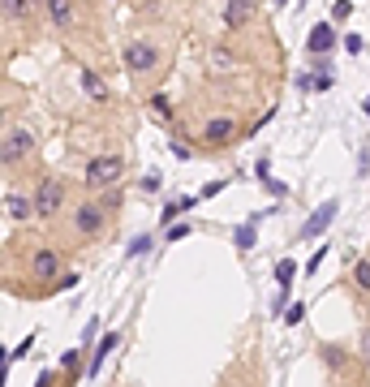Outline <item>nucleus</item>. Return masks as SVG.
I'll return each mask as SVG.
<instances>
[{
	"instance_id": "obj_1",
	"label": "nucleus",
	"mask_w": 370,
	"mask_h": 387,
	"mask_svg": "<svg viewBox=\"0 0 370 387\" xmlns=\"http://www.w3.org/2000/svg\"><path fill=\"white\" fill-rule=\"evenodd\" d=\"M108 224H112V211L100 202V198H78L65 211V241L73 245V250H82V245H95V241H104L108 237Z\"/></svg>"
},
{
	"instance_id": "obj_2",
	"label": "nucleus",
	"mask_w": 370,
	"mask_h": 387,
	"mask_svg": "<svg viewBox=\"0 0 370 387\" xmlns=\"http://www.w3.org/2000/svg\"><path fill=\"white\" fill-rule=\"evenodd\" d=\"M35 151H39L35 129H31L26 121H13V116H9L5 129H0V164L13 172V168H22V164H31Z\"/></svg>"
},
{
	"instance_id": "obj_3",
	"label": "nucleus",
	"mask_w": 370,
	"mask_h": 387,
	"mask_svg": "<svg viewBox=\"0 0 370 387\" xmlns=\"http://www.w3.org/2000/svg\"><path fill=\"white\" fill-rule=\"evenodd\" d=\"M65 254L56 245H35L26 254V275H31V293H56L65 280Z\"/></svg>"
},
{
	"instance_id": "obj_4",
	"label": "nucleus",
	"mask_w": 370,
	"mask_h": 387,
	"mask_svg": "<svg viewBox=\"0 0 370 387\" xmlns=\"http://www.w3.org/2000/svg\"><path fill=\"white\" fill-rule=\"evenodd\" d=\"M69 206H73L69 185H65L56 172H43V176L35 181V211H39V220H43V224H56Z\"/></svg>"
},
{
	"instance_id": "obj_5",
	"label": "nucleus",
	"mask_w": 370,
	"mask_h": 387,
	"mask_svg": "<svg viewBox=\"0 0 370 387\" xmlns=\"http://www.w3.org/2000/svg\"><path fill=\"white\" fill-rule=\"evenodd\" d=\"M121 65H125L138 82H146V77L160 73L164 52H160V43H151V39H130V43H121Z\"/></svg>"
},
{
	"instance_id": "obj_6",
	"label": "nucleus",
	"mask_w": 370,
	"mask_h": 387,
	"mask_svg": "<svg viewBox=\"0 0 370 387\" xmlns=\"http://www.w3.org/2000/svg\"><path fill=\"white\" fill-rule=\"evenodd\" d=\"M125 168H130V160H125L121 151H104V155H95V160H86V168H82V185H86V190L121 185Z\"/></svg>"
},
{
	"instance_id": "obj_7",
	"label": "nucleus",
	"mask_w": 370,
	"mask_h": 387,
	"mask_svg": "<svg viewBox=\"0 0 370 387\" xmlns=\"http://www.w3.org/2000/svg\"><path fill=\"white\" fill-rule=\"evenodd\" d=\"M237 138H241V129H237V116H233V112L207 116V121H203V134H199V142H203L207 151H224V146H233Z\"/></svg>"
},
{
	"instance_id": "obj_8",
	"label": "nucleus",
	"mask_w": 370,
	"mask_h": 387,
	"mask_svg": "<svg viewBox=\"0 0 370 387\" xmlns=\"http://www.w3.org/2000/svg\"><path fill=\"white\" fill-rule=\"evenodd\" d=\"M5 215H9V224H17V228H26L31 220H39V211H35V190L9 185V190H5Z\"/></svg>"
},
{
	"instance_id": "obj_9",
	"label": "nucleus",
	"mask_w": 370,
	"mask_h": 387,
	"mask_svg": "<svg viewBox=\"0 0 370 387\" xmlns=\"http://www.w3.org/2000/svg\"><path fill=\"white\" fill-rule=\"evenodd\" d=\"M43 17L56 35H69L78 26V0H43Z\"/></svg>"
},
{
	"instance_id": "obj_10",
	"label": "nucleus",
	"mask_w": 370,
	"mask_h": 387,
	"mask_svg": "<svg viewBox=\"0 0 370 387\" xmlns=\"http://www.w3.org/2000/svg\"><path fill=\"white\" fill-rule=\"evenodd\" d=\"M259 13V0H224V31H245Z\"/></svg>"
},
{
	"instance_id": "obj_11",
	"label": "nucleus",
	"mask_w": 370,
	"mask_h": 387,
	"mask_svg": "<svg viewBox=\"0 0 370 387\" xmlns=\"http://www.w3.org/2000/svg\"><path fill=\"white\" fill-rule=\"evenodd\" d=\"M336 211H340V202H336V198H327L323 206H314V211H310V220L302 224V237H306V241L323 237V232H327V224L336 220Z\"/></svg>"
},
{
	"instance_id": "obj_12",
	"label": "nucleus",
	"mask_w": 370,
	"mask_h": 387,
	"mask_svg": "<svg viewBox=\"0 0 370 387\" xmlns=\"http://www.w3.org/2000/svg\"><path fill=\"white\" fill-rule=\"evenodd\" d=\"M349 289L357 293V301H370V254L353 258V267H349Z\"/></svg>"
},
{
	"instance_id": "obj_13",
	"label": "nucleus",
	"mask_w": 370,
	"mask_h": 387,
	"mask_svg": "<svg viewBox=\"0 0 370 387\" xmlns=\"http://www.w3.org/2000/svg\"><path fill=\"white\" fill-rule=\"evenodd\" d=\"M78 77H82V91H86V99H91V103H112L108 82H104V77L95 73V69H86V65H82V73H78Z\"/></svg>"
},
{
	"instance_id": "obj_14",
	"label": "nucleus",
	"mask_w": 370,
	"mask_h": 387,
	"mask_svg": "<svg viewBox=\"0 0 370 387\" xmlns=\"http://www.w3.org/2000/svg\"><path fill=\"white\" fill-rule=\"evenodd\" d=\"M116 344H121V331H108V335H104V340H100V344H95V353H91V361H86V374H91V379H95V374H100V370H104V361H108V353H112Z\"/></svg>"
},
{
	"instance_id": "obj_15",
	"label": "nucleus",
	"mask_w": 370,
	"mask_h": 387,
	"mask_svg": "<svg viewBox=\"0 0 370 387\" xmlns=\"http://www.w3.org/2000/svg\"><path fill=\"white\" fill-rule=\"evenodd\" d=\"M332 43H336V31H332V22H318L314 31H310V39H306L310 56H323V52H332Z\"/></svg>"
},
{
	"instance_id": "obj_16",
	"label": "nucleus",
	"mask_w": 370,
	"mask_h": 387,
	"mask_svg": "<svg viewBox=\"0 0 370 387\" xmlns=\"http://www.w3.org/2000/svg\"><path fill=\"white\" fill-rule=\"evenodd\" d=\"M0 5H5V26H17V22H31L35 0H0Z\"/></svg>"
},
{
	"instance_id": "obj_17",
	"label": "nucleus",
	"mask_w": 370,
	"mask_h": 387,
	"mask_svg": "<svg viewBox=\"0 0 370 387\" xmlns=\"http://www.w3.org/2000/svg\"><path fill=\"white\" fill-rule=\"evenodd\" d=\"M318 357H323L332 370H344V366H349V353H344L340 344H318Z\"/></svg>"
},
{
	"instance_id": "obj_18",
	"label": "nucleus",
	"mask_w": 370,
	"mask_h": 387,
	"mask_svg": "<svg viewBox=\"0 0 370 387\" xmlns=\"http://www.w3.org/2000/svg\"><path fill=\"white\" fill-rule=\"evenodd\" d=\"M95 198H100V202L108 206V211L116 215V211H121V202H125V190H121V185H108V190H100Z\"/></svg>"
},
{
	"instance_id": "obj_19",
	"label": "nucleus",
	"mask_w": 370,
	"mask_h": 387,
	"mask_svg": "<svg viewBox=\"0 0 370 387\" xmlns=\"http://www.w3.org/2000/svg\"><path fill=\"white\" fill-rule=\"evenodd\" d=\"M146 108H151L155 116H168V112H172V108H168V95H160V91L146 95Z\"/></svg>"
},
{
	"instance_id": "obj_20",
	"label": "nucleus",
	"mask_w": 370,
	"mask_h": 387,
	"mask_svg": "<svg viewBox=\"0 0 370 387\" xmlns=\"http://www.w3.org/2000/svg\"><path fill=\"white\" fill-rule=\"evenodd\" d=\"M233 241H237V250H250V245H254V224H241V228L233 232Z\"/></svg>"
},
{
	"instance_id": "obj_21",
	"label": "nucleus",
	"mask_w": 370,
	"mask_h": 387,
	"mask_svg": "<svg viewBox=\"0 0 370 387\" xmlns=\"http://www.w3.org/2000/svg\"><path fill=\"white\" fill-rule=\"evenodd\" d=\"M78 361H82V353H65V361H61V366H65V379H69V383L82 374V366H78Z\"/></svg>"
},
{
	"instance_id": "obj_22",
	"label": "nucleus",
	"mask_w": 370,
	"mask_h": 387,
	"mask_svg": "<svg viewBox=\"0 0 370 387\" xmlns=\"http://www.w3.org/2000/svg\"><path fill=\"white\" fill-rule=\"evenodd\" d=\"M302 319H306V305H302V301H293V305L284 310V323H288V327H298Z\"/></svg>"
},
{
	"instance_id": "obj_23",
	"label": "nucleus",
	"mask_w": 370,
	"mask_h": 387,
	"mask_svg": "<svg viewBox=\"0 0 370 387\" xmlns=\"http://www.w3.org/2000/svg\"><path fill=\"white\" fill-rule=\"evenodd\" d=\"M293 275H298V267H293L288 258H284V263L276 267V280H280V289H288V280H293Z\"/></svg>"
},
{
	"instance_id": "obj_24",
	"label": "nucleus",
	"mask_w": 370,
	"mask_h": 387,
	"mask_svg": "<svg viewBox=\"0 0 370 387\" xmlns=\"http://www.w3.org/2000/svg\"><path fill=\"white\" fill-rule=\"evenodd\" d=\"M190 228H194L190 220H181V224H172V228H168V241H181V237H185V232H190Z\"/></svg>"
},
{
	"instance_id": "obj_25",
	"label": "nucleus",
	"mask_w": 370,
	"mask_h": 387,
	"mask_svg": "<svg viewBox=\"0 0 370 387\" xmlns=\"http://www.w3.org/2000/svg\"><path fill=\"white\" fill-rule=\"evenodd\" d=\"M353 13V5H349V0H336V9H332V17L336 22H344V17H349Z\"/></svg>"
},
{
	"instance_id": "obj_26",
	"label": "nucleus",
	"mask_w": 370,
	"mask_h": 387,
	"mask_svg": "<svg viewBox=\"0 0 370 387\" xmlns=\"http://www.w3.org/2000/svg\"><path fill=\"white\" fill-rule=\"evenodd\" d=\"M362 366H370V327H362Z\"/></svg>"
},
{
	"instance_id": "obj_27",
	"label": "nucleus",
	"mask_w": 370,
	"mask_h": 387,
	"mask_svg": "<svg viewBox=\"0 0 370 387\" xmlns=\"http://www.w3.org/2000/svg\"><path fill=\"white\" fill-rule=\"evenodd\" d=\"M344 52H353V56H357V52H362V35H344Z\"/></svg>"
},
{
	"instance_id": "obj_28",
	"label": "nucleus",
	"mask_w": 370,
	"mask_h": 387,
	"mask_svg": "<svg viewBox=\"0 0 370 387\" xmlns=\"http://www.w3.org/2000/svg\"><path fill=\"white\" fill-rule=\"evenodd\" d=\"M366 112H370V99H366Z\"/></svg>"
},
{
	"instance_id": "obj_29",
	"label": "nucleus",
	"mask_w": 370,
	"mask_h": 387,
	"mask_svg": "<svg viewBox=\"0 0 370 387\" xmlns=\"http://www.w3.org/2000/svg\"><path fill=\"white\" fill-rule=\"evenodd\" d=\"M276 5H284V0H276Z\"/></svg>"
}]
</instances>
